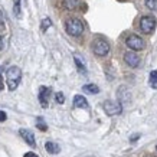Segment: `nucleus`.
<instances>
[{
    "label": "nucleus",
    "instance_id": "1",
    "mask_svg": "<svg viewBox=\"0 0 157 157\" xmlns=\"http://www.w3.org/2000/svg\"><path fill=\"white\" fill-rule=\"evenodd\" d=\"M20 79H22V71L19 67H10L6 71V81L10 91H14L19 85Z\"/></svg>",
    "mask_w": 157,
    "mask_h": 157
},
{
    "label": "nucleus",
    "instance_id": "2",
    "mask_svg": "<svg viewBox=\"0 0 157 157\" xmlns=\"http://www.w3.org/2000/svg\"><path fill=\"white\" fill-rule=\"evenodd\" d=\"M65 28H67V33L71 36H79L84 32V23L79 19H69Z\"/></svg>",
    "mask_w": 157,
    "mask_h": 157
},
{
    "label": "nucleus",
    "instance_id": "3",
    "mask_svg": "<svg viewBox=\"0 0 157 157\" xmlns=\"http://www.w3.org/2000/svg\"><path fill=\"white\" fill-rule=\"evenodd\" d=\"M92 51H94V53L98 55V56H105V55L109 52V45L104 39H97V40H94V43H92Z\"/></svg>",
    "mask_w": 157,
    "mask_h": 157
},
{
    "label": "nucleus",
    "instance_id": "4",
    "mask_svg": "<svg viewBox=\"0 0 157 157\" xmlns=\"http://www.w3.org/2000/svg\"><path fill=\"white\" fill-rule=\"evenodd\" d=\"M156 28V19L151 17V16H143L141 19H140V29H141V32L146 35L151 33L153 30Z\"/></svg>",
    "mask_w": 157,
    "mask_h": 157
},
{
    "label": "nucleus",
    "instance_id": "5",
    "mask_svg": "<svg viewBox=\"0 0 157 157\" xmlns=\"http://www.w3.org/2000/svg\"><path fill=\"white\" fill-rule=\"evenodd\" d=\"M125 45H127L130 49H133V51H141V49H144V40L140 38V36H137V35H130V36H127Z\"/></svg>",
    "mask_w": 157,
    "mask_h": 157
},
{
    "label": "nucleus",
    "instance_id": "6",
    "mask_svg": "<svg viewBox=\"0 0 157 157\" xmlns=\"http://www.w3.org/2000/svg\"><path fill=\"white\" fill-rule=\"evenodd\" d=\"M104 111L107 113L108 115H118L121 114V111H123V105L120 104V102H117V101H105L104 102Z\"/></svg>",
    "mask_w": 157,
    "mask_h": 157
},
{
    "label": "nucleus",
    "instance_id": "7",
    "mask_svg": "<svg viewBox=\"0 0 157 157\" xmlns=\"http://www.w3.org/2000/svg\"><path fill=\"white\" fill-rule=\"evenodd\" d=\"M49 95H51V88H48V86H40L39 88V102H40L43 108H48Z\"/></svg>",
    "mask_w": 157,
    "mask_h": 157
},
{
    "label": "nucleus",
    "instance_id": "8",
    "mask_svg": "<svg viewBox=\"0 0 157 157\" xmlns=\"http://www.w3.org/2000/svg\"><path fill=\"white\" fill-rule=\"evenodd\" d=\"M124 61H125V63H127L128 67L136 68V67H138V63H140V58L137 56V53H134L130 51V52L124 53Z\"/></svg>",
    "mask_w": 157,
    "mask_h": 157
},
{
    "label": "nucleus",
    "instance_id": "9",
    "mask_svg": "<svg viewBox=\"0 0 157 157\" xmlns=\"http://www.w3.org/2000/svg\"><path fill=\"white\" fill-rule=\"evenodd\" d=\"M20 136L23 137V140L26 141V143L30 146V147H35V136H33V133L30 131V130H26V128H20Z\"/></svg>",
    "mask_w": 157,
    "mask_h": 157
},
{
    "label": "nucleus",
    "instance_id": "10",
    "mask_svg": "<svg viewBox=\"0 0 157 157\" xmlns=\"http://www.w3.org/2000/svg\"><path fill=\"white\" fill-rule=\"evenodd\" d=\"M74 107H76V108H88V101L85 100V97L75 95V98H74Z\"/></svg>",
    "mask_w": 157,
    "mask_h": 157
},
{
    "label": "nucleus",
    "instance_id": "11",
    "mask_svg": "<svg viewBox=\"0 0 157 157\" xmlns=\"http://www.w3.org/2000/svg\"><path fill=\"white\" fill-rule=\"evenodd\" d=\"M45 148H46V151H48L49 154H58V153H59V146H58L56 143H53V141H46Z\"/></svg>",
    "mask_w": 157,
    "mask_h": 157
},
{
    "label": "nucleus",
    "instance_id": "12",
    "mask_svg": "<svg viewBox=\"0 0 157 157\" xmlns=\"http://www.w3.org/2000/svg\"><path fill=\"white\" fill-rule=\"evenodd\" d=\"M74 59H75V63H76V67H78V71L81 72V74H85L86 68H85L84 61L81 59V56H79V55H74Z\"/></svg>",
    "mask_w": 157,
    "mask_h": 157
},
{
    "label": "nucleus",
    "instance_id": "13",
    "mask_svg": "<svg viewBox=\"0 0 157 157\" xmlns=\"http://www.w3.org/2000/svg\"><path fill=\"white\" fill-rule=\"evenodd\" d=\"M82 91H85L88 94H98V92H100V88H98L95 84H86V85L82 86Z\"/></svg>",
    "mask_w": 157,
    "mask_h": 157
},
{
    "label": "nucleus",
    "instance_id": "14",
    "mask_svg": "<svg viewBox=\"0 0 157 157\" xmlns=\"http://www.w3.org/2000/svg\"><path fill=\"white\" fill-rule=\"evenodd\" d=\"M150 86L157 90V69L150 72Z\"/></svg>",
    "mask_w": 157,
    "mask_h": 157
},
{
    "label": "nucleus",
    "instance_id": "15",
    "mask_svg": "<svg viewBox=\"0 0 157 157\" xmlns=\"http://www.w3.org/2000/svg\"><path fill=\"white\" fill-rule=\"evenodd\" d=\"M20 5H22V0H14L13 3V13L16 17H20Z\"/></svg>",
    "mask_w": 157,
    "mask_h": 157
},
{
    "label": "nucleus",
    "instance_id": "16",
    "mask_svg": "<svg viewBox=\"0 0 157 157\" xmlns=\"http://www.w3.org/2000/svg\"><path fill=\"white\" fill-rule=\"evenodd\" d=\"M36 127H38L40 131H46V130H48V125L45 124L42 117H38V118H36Z\"/></svg>",
    "mask_w": 157,
    "mask_h": 157
},
{
    "label": "nucleus",
    "instance_id": "17",
    "mask_svg": "<svg viewBox=\"0 0 157 157\" xmlns=\"http://www.w3.org/2000/svg\"><path fill=\"white\" fill-rule=\"evenodd\" d=\"M144 3L150 10H157V0H144Z\"/></svg>",
    "mask_w": 157,
    "mask_h": 157
},
{
    "label": "nucleus",
    "instance_id": "18",
    "mask_svg": "<svg viewBox=\"0 0 157 157\" xmlns=\"http://www.w3.org/2000/svg\"><path fill=\"white\" fill-rule=\"evenodd\" d=\"M65 7L67 9H74V7H76V5H78V0H65Z\"/></svg>",
    "mask_w": 157,
    "mask_h": 157
},
{
    "label": "nucleus",
    "instance_id": "19",
    "mask_svg": "<svg viewBox=\"0 0 157 157\" xmlns=\"http://www.w3.org/2000/svg\"><path fill=\"white\" fill-rule=\"evenodd\" d=\"M55 101H56L58 104H63V102H65L63 94H62V92H56V94H55Z\"/></svg>",
    "mask_w": 157,
    "mask_h": 157
},
{
    "label": "nucleus",
    "instance_id": "20",
    "mask_svg": "<svg viewBox=\"0 0 157 157\" xmlns=\"http://www.w3.org/2000/svg\"><path fill=\"white\" fill-rule=\"evenodd\" d=\"M51 23H52V22H51V19H43L42 20V30H43V32H45V30L51 26Z\"/></svg>",
    "mask_w": 157,
    "mask_h": 157
},
{
    "label": "nucleus",
    "instance_id": "21",
    "mask_svg": "<svg viewBox=\"0 0 157 157\" xmlns=\"http://www.w3.org/2000/svg\"><path fill=\"white\" fill-rule=\"evenodd\" d=\"M7 120V114H6L5 111H0V123H3Z\"/></svg>",
    "mask_w": 157,
    "mask_h": 157
},
{
    "label": "nucleus",
    "instance_id": "22",
    "mask_svg": "<svg viewBox=\"0 0 157 157\" xmlns=\"http://www.w3.org/2000/svg\"><path fill=\"white\" fill-rule=\"evenodd\" d=\"M23 157H39L36 153H33V151H29V153H26Z\"/></svg>",
    "mask_w": 157,
    "mask_h": 157
},
{
    "label": "nucleus",
    "instance_id": "23",
    "mask_svg": "<svg viewBox=\"0 0 157 157\" xmlns=\"http://www.w3.org/2000/svg\"><path fill=\"white\" fill-rule=\"evenodd\" d=\"M0 26H3V12L0 10Z\"/></svg>",
    "mask_w": 157,
    "mask_h": 157
},
{
    "label": "nucleus",
    "instance_id": "24",
    "mask_svg": "<svg viewBox=\"0 0 157 157\" xmlns=\"http://www.w3.org/2000/svg\"><path fill=\"white\" fill-rule=\"evenodd\" d=\"M3 90V78H2V75H0V91Z\"/></svg>",
    "mask_w": 157,
    "mask_h": 157
},
{
    "label": "nucleus",
    "instance_id": "25",
    "mask_svg": "<svg viewBox=\"0 0 157 157\" xmlns=\"http://www.w3.org/2000/svg\"><path fill=\"white\" fill-rule=\"evenodd\" d=\"M138 137H140V136H138V134H136V136H133V137H131V141H136V140H137Z\"/></svg>",
    "mask_w": 157,
    "mask_h": 157
},
{
    "label": "nucleus",
    "instance_id": "26",
    "mask_svg": "<svg viewBox=\"0 0 157 157\" xmlns=\"http://www.w3.org/2000/svg\"><path fill=\"white\" fill-rule=\"evenodd\" d=\"M2 48H3V40H2V36H0V51H2Z\"/></svg>",
    "mask_w": 157,
    "mask_h": 157
},
{
    "label": "nucleus",
    "instance_id": "27",
    "mask_svg": "<svg viewBox=\"0 0 157 157\" xmlns=\"http://www.w3.org/2000/svg\"><path fill=\"white\" fill-rule=\"evenodd\" d=\"M156 150H157V147H156Z\"/></svg>",
    "mask_w": 157,
    "mask_h": 157
}]
</instances>
